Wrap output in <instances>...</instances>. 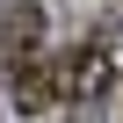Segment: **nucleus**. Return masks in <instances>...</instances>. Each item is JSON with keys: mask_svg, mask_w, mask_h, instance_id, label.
Here are the masks:
<instances>
[{"mask_svg": "<svg viewBox=\"0 0 123 123\" xmlns=\"http://www.w3.org/2000/svg\"><path fill=\"white\" fill-rule=\"evenodd\" d=\"M36 51H43V7H29V0L0 7V58H7V73L36 65Z\"/></svg>", "mask_w": 123, "mask_h": 123, "instance_id": "nucleus-2", "label": "nucleus"}, {"mask_svg": "<svg viewBox=\"0 0 123 123\" xmlns=\"http://www.w3.org/2000/svg\"><path fill=\"white\" fill-rule=\"evenodd\" d=\"M123 65V29H101L94 43H73L65 58H58V73H51V94L58 101H94L109 87V73Z\"/></svg>", "mask_w": 123, "mask_h": 123, "instance_id": "nucleus-1", "label": "nucleus"}, {"mask_svg": "<svg viewBox=\"0 0 123 123\" xmlns=\"http://www.w3.org/2000/svg\"><path fill=\"white\" fill-rule=\"evenodd\" d=\"M43 101H51V73H43V58H36V65H15V109L36 116Z\"/></svg>", "mask_w": 123, "mask_h": 123, "instance_id": "nucleus-3", "label": "nucleus"}]
</instances>
